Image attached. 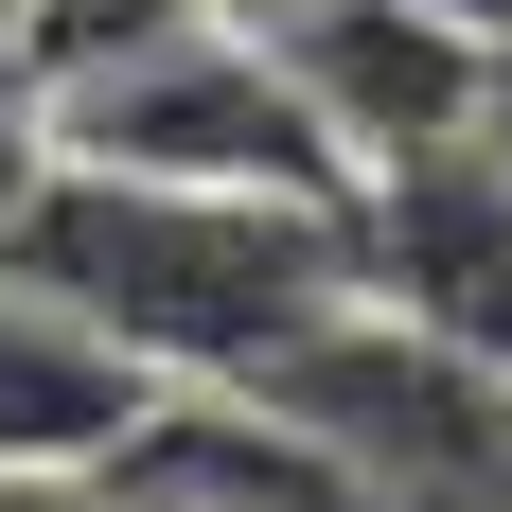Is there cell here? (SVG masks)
<instances>
[{"label":"cell","instance_id":"cell-2","mask_svg":"<svg viewBox=\"0 0 512 512\" xmlns=\"http://www.w3.org/2000/svg\"><path fill=\"white\" fill-rule=\"evenodd\" d=\"M248 18H265V53L301 71V106L336 124L354 177L495 124V18H460V0H248Z\"/></svg>","mask_w":512,"mask_h":512},{"label":"cell","instance_id":"cell-3","mask_svg":"<svg viewBox=\"0 0 512 512\" xmlns=\"http://www.w3.org/2000/svg\"><path fill=\"white\" fill-rule=\"evenodd\" d=\"M354 283L424 336L512 371V159L495 142H424V159H371L354 177Z\"/></svg>","mask_w":512,"mask_h":512},{"label":"cell","instance_id":"cell-4","mask_svg":"<svg viewBox=\"0 0 512 512\" xmlns=\"http://www.w3.org/2000/svg\"><path fill=\"white\" fill-rule=\"evenodd\" d=\"M142 424H159V371L142 354H106L71 301L0 283V477H106Z\"/></svg>","mask_w":512,"mask_h":512},{"label":"cell","instance_id":"cell-5","mask_svg":"<svg viewBox=\"0 0 512 512\" xmlns=\"http://www.w3.org/2000/svg\"><path fill=\"white\" fill-rule=\"evenodd\" d=\"M0 512H89V477H0Z\"/></svg>","mask_w":512,"mask_h":512},{"label":"cell","instance_id":"cell-1","mask_svg":"<svg viewBox=\"0 0 512 512\" xmlns=\"http://www.w3.org/2000/svg\"><path fill=\"white\" fill-rule=\"evenodd\" d=\"M0 283H36L142 354L159 389H248L265 354H301L354 283V195H230V177H124V159H53L0 212Z\"/></svg>","mask_w":512,"mask_h":512},{"label":"cell","instance_id":"cell-6","mask_svg":"<svg viewBox=\"0 0 512 512\" xmlns=\"http://www.w3.org/2000/svg\"><path fill=\"white\" fill-rule=\"evenodd\" d=\"M0 18H18V0H0Z\"/></svg>","mask_w":512,"mask_h":512}]
</instances>
